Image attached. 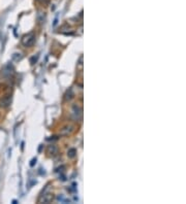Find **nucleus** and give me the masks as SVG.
Masks as SVG:
<instances>
[{
    "instance_id": "f257e3e1",
    "label": "nucleus",
    "mask_w": 186,
    "mask_h": 204,
    "mask_svg": "<svg viewBox=\"0 0 186 204\" xmlns=\"http://www.w3.org/2000/svg\"><path fill=\"white\" fill-rule=\"evenodd\" d=\"M70 115L74 121L77 122H81L83 118V108L80 104L76 103L72 106V110H70Z\"/></svg>"
},
{
    "instance_id": "f03ea898",
    "label": "nucleus",
    "mask_w": 186,
    "mask_h": 204,
    "mask_svg": "<svg viewBox=\"0 0 186 204\" xmlns=\"http://www.w3.org/2000/svg\"><path fill=\"white\" fill-rule=\"evenodd\" d=\"M35 42V33L34 32H30L27 34L23 35V37L21 38V43L24 45L25 47H32Z\"/></svg>"
},
{
    "instance_id": "7ed1b4c3",
    "label": "nucleus",
    "mask_w": 186,
    "mask_h": 204,
    "mask_svg": "<svg viewBox=\"0 0 186 204\" xmlns=\"http://www.w3.org/2000/svg\"><path fill=\"white\" fill-rule=\"evenodd\" d=\"M14 73H15V68L10 63L5 65L1 70V76H3L4 79H10L14 75Z\"/></svg>"
},
{
    "instance_id": "20e7f679",
    "label": "nucleus",
    "mask_w": 186,
    "mask_h": 204,
    "mask_svg": "<svg viewBox=\"0 0 186 204\" xmlns=\"http://www.w3.org/2000/svg\"><path fill=\"white\" fill-rule=\"evenodd\" d=\"M12 102V94H6L4 96H2L0 98V108L2 109H6L10 106Z\"/></svg>"
},
{
    "instance_id": "39448f33",
    "label": "nucleus",
    "mask_w": 186,
    "mask_h": 204,
    "mask_svg": "<svg viewBox=\"0 0 186 204\" xmlns=\"http://www.w3.org/2000/svg\"><path fill=\"white\" fill-rule=\"evenodd\" d=\"M76 129H77V127H76V125H72V124H68V125H65L64 127H62L61 129H60V135L62 136H68L70 135V134H72V133L76 131Z\"/></svg>"
},
{
    "instance_id": "423d86ee",
    "label": "nucleus",
    "mask_w": 186,
    "mask_h": 204,
    "mask_svg": "<svg viewBox=\"0 0 186 204\" xmlns=\"http://www.w3.org/2000/svg\"><path fill=\"white\" fill-rule=\"evenodd\" d=\"M54 198L55 197L53 193H48V194L42 195L40 198V200H38V202L40 203H50V202H52L54 200Z\"/></svg>"
},
{
    "instance_id": "0eeeda50",
    "label": "nucleus",
    "mask_w": 186,
    "mask_h": 204,
    "mask_svg": "<svg viewBox=\"0 0 186 204\" xmlns=\"http://www.w3.org/2000/svg\"><path fill=\"white\" fill-rule=\"evenodd\" d=\"M58 152H59V150H58V148L55 144L48 145V148H47L48 156H50V157H55V156L58 155Z\"/></svg>"
},
{
    "instance_id": "6e6552de",
    "label": "nucleus",
    "mask_w": 186,
    "mask_h": 204,
    "mask_svg": "<svg viewBox=\"0 0 186 204\" xmlns=\"http://www.w3.org/2000/svg\"><path fill=\"white\" fill-rule=\"evenodd\" d=\"M36 19H37V22L40 23V25H44L46 23V20H47V15H46V12H42V10H38V12H37V15H36Z\"/></svg>"
},
{
    "instance_id": "1a4fd4ad",
    "label": "nucleus",
    "mask_w": 186,
    "mask_h": 204,
    "mask_svg": "<svg viewBox=\"0 0 186 204\" xmlns=\"http://www.w3.org/2000/svg\"><path fill=\"white\" fill-rule=\"evenodd\" d=\"M74 91H72V88H69V89H68V90L66 91V93H65V95H64L65 101H70L72 99H74Z\"/></svg>"
},
{
    "instance_id": "9d476101",
    "label": "nucleus",
    "mask_w": 186,
    "mask_h": 204,
    "mask_svg": "<svg viewBox=\"0 0 186 204\" xmlns=\"http://www.w3.org/2000/svg\"><path fill=\"white\" fill-rule=\"evenodd\" d=\"M67 157L69 158V159H74V158L77 157V150L76 148H69V150H67Z\"/></svg>"
},
{
    "instance_id": "9b49d317",
    "label": "nucleus",
    "mask_w": 186,
    "mask_h": 204,
    "mask_svg": "<svg viewBox=\"0 0 186 204\" xmlns=\"http://www.w3.org/2000/svg\"><path fill=\"white\" fill-rule=\"evenodd\" d=\"M22 58H23V55L21 54V53H15V54L12 55V60L16 62L22 60Z\"/></svg>"
},
{
    "instance_id": "f8f14e48",
    "label": "nucleus",
    "mask_w": 186,
    "mask_h": 204,
    "mask_svg": "<svg viewBox=\"0 0 186 204\" xmlns=\"http://www.w3.org/2000/svg\"><path fill=\"white\" fill-rule=\"evenodd\" d=\"M38 2L42 5H49L50 4V0H37Z\"/></svg>"
},
{
    "instance_id": "ddd939ff",
    "label": "nucleus",
    "mask_w": 186,
    "mask_h": 204,
    "mask_svg": "<svg viewBox=\"0 0 186 204\" xmlns=\"http://www.w3.org/2000/svg\"><path fill=\"white\" fill-rule=\"evenodd\" d=\"M37 59H38V55L36 56V58H35V57H33L32 59H31V64H34L35 62L37 61Z\"/></svg>"
},
{
    "instance_id": "4468645a",
    "label": "nucleus",
    "mask_w": 186,
    "mask_h": 204,
    "mask_svg": "<svg viewBox=\"0 0 186 204\" xmlns=\"http://www.w3.org/2000/svg\"><path fill=\"white\" fill-rule=\"evenodd\" d=\"M36 162V159H33L32 161H31V163H30V165H31V166H33V165H34V163Z\"/></svg>"
}]
</instances>
